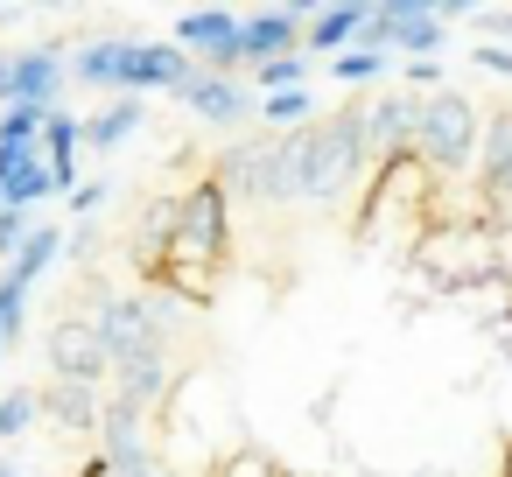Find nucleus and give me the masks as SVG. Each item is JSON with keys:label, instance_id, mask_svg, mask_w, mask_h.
<instances>
[{"label": "nucleus", "instance_id": "nucleus-9", "mask_svg": "<svg viewBox=\"0 0 512 477\" xmlns=\"http://www.w3.org/2000/svg\"><path fill=\"white\" fill-rule=\"evenodd\" d=\"M50 197V169L36 141H0V211H36Z\"/></svg>", "mask_w": 512, "mask_h": 477}, {"label": "nucleus", "instance_id": "nucleus-4", "mask_svg": "<svg viewBox=\"0 0 512 477\" xmlns=\"http://www.w3.org/2000/svg\"><path fill=\"white\" fill-rule=\"evenodd\" d=\"M414 267H421L428 288L449 295V302H456L463 288L505 274V267H498V239H491V232H470V225H435V232H421V239H414Z\"/></svg>", "mask_w": 512, "mask_h": 477}, {"label": "nucleus", "instance_id": "nucleus-16", "mask_svg": "<svg viewBox=\"0 0 512 477\" xmlns=\"http://www.w3.org/2000/svg\"><path fill=\"white\" fill-rule=\"evenodd\" d=\"M141 127H148V99H113L106 113L78 120V141H85V148H99V155H113V148H127Z\"/></svg>", "mask_w": 512, "mask_h": 477}, {"label": "nucleus", "instance_id": "nucleus-27", "mask_svg": "<svg viewBox=\"0 0 512 477\" xmlns=\"http://www.w3.org/2000/svg\"><path fill=\"white\" fill-rule=\"evenodd\" d=\"M36 232V211H0V260H15V246Z\"/></svg>", "mask_w": 512, "mask_h": 477}, {"label": "nucleus", "instance_id": "nucleus-1", "mask_svg": "<svg viewBox=\"0 0 512 477\" xmlns=\"http://www.w3.org/2000/svg\"><path fill=\"white\" fill-rule=\"evenodd\" d=\"M64 71L78 85H120L127 99L141 92H183L190 85V57L176 43H127V36H106V43H85L78 57H64Z\"/></svg>", "mask_w": 512, "mask_h": 477}, {"label": "nucleus", "instance_id": "nucleus-10", "mask_svg": "<svg viewBox=\"0 0 512 477\" xmlns=\"http://www.w3.org/2000/svg\"><path fill=\"white\" fill-rule=\"evenodd\" d=\"M302 50V22L288 8H260V15H239V64H274V57H295Z\"/></svg>", "mask_w": 512, "mask_h": 477}, {"label": "nucleus", "instance_id": "nucleus-29", "mask_svg": "<svg viewBox=\"0 0 512 477\" xmlns=\"http://www.w3.org/2000/svg\"><path fill=\"white\" fill-rule=\"evenodd\" d=\"M470 64L491 71V78H512V50L505 43H470Z\"/></svg>", "mask_w": 512, "mask_h": 477}, {"label": "nucleus", "instance_id": "nucleus-15", "mask_svg": "<svg viewBox=\"0 0 512 477\" xmlns=\"http://www.w3.org/2000/svg\"><path fill=\"white\" fill-rule=\"evenodd\" d=\"M414 92H400V99H372L365 106V148L372 155H407V141H414Z\"/></svg>", "mask_w": 512, "mask_h": 477}, {"label": "nucleus", "instance_id": "nucleus-32", "mask_svg": "<svg viewBox=\"0 0 512 477\" xmlns=\"http://www.w3.org/2000/svg\"><path fill=\"white\" fill-rule=\"evenodd\" d=\"M92 246H99V232H92V225H78V232H71V239H64V253H78V260H85V253H92Z\"/></svg>", "mask_w": 512, "mask_h": 477}, {"label": "nucleus", "instance_id": "nucleus-23", "mask_svg": "<svg viewBox=\"0 0 512 477\" xmlns=\"http://www.w3.org/2000/svg\"><path fill=\"white\" fill-rule=\"evenodd\" d=\"M379 71H386V57L365 50V43H351L344 57H330V78H337V85H365V78H379Z\"/></svg>", "mask_w": 512, "mask_h": 477}, {"label": "nucleus", "instance_id": "nucleus-22", "mask_svg": "<svg viewBox=\"0 0 512 477\" xmlns=\"http://www.w3.org/2000/svg\"><path fill=\"white\" fill-rule=\"evenodd\" d=\"M260 120H267L274 134H295V127L316 120V99H309V92H274V99H260Z\"/></svg>", "mask_w": 512, "mask_h": 477}, {"label": "nucleus", "instance_id": "nucleus-2", "mask_svg": "<svg viewBox=\"0 0 512 477\" xmlns=\"http://www.w3.org/2000/svg\"><path fill=\"white\" fill-rule=\"evenodd\" d=\"M85 323L106 351V372H120L134 358H169V337L183 330V309L162 302V295H99Z\"/></svg>", "mask_w": 512, "mask_h": 477}, {"label": "nucleus", "instance_id": "nucleus-26", "mask_svg": "<svg viewBox=\"0 0 512 477\" xmlns=\"http://www.w3.org/2000/svg\"><path fill=\"white\" fill-rule=\"evenodd\" d=\"M36 421V393L22 386V393H0V435H22Z\"/></svg>", "mask_w": 512, "mask_h": 477}, {"label": "nucleus", "instance_id": "nucleus-13", "mask_svg": "<svg viewBox=\"0 0 512 477\" xmlns=\"http://www.w3.org/2000/svg\"><path fill=\"white\" fill-rule=\"evenodd\" d=\"M365 0H337V8H309V22H302V57H344L351 43H358V29H365Z\"/></svg>", "mask_w": 512, "mask_h": 477}, {"label": "nucleus", "instance_id": "nucleus-30", "mask_svg": "<svg viewBox=\"0 0 512 477\" xmlns=\"http://www.w3.org/2000/svg\"><path fill=\"white\" fill-rule=\"evenodd\" d=\"M99 204H106V183H99V176H92V183H78V190H71V211H78V218H92V211H99Z\"/></svg>", "mask_w": 512, "mask_h": 477}, {"label": "nucleus", "instance_id": "nucleus-25", "mask_svg": "<svg viewBox=\"0 0 512 477\" xmlns=\"http://www.w3.org/2000/svg\"><path fill=\"white\" fill-rule=\"evenodd\" d=\"M470 43H505V50H512V8H484V15H470Z\"/></svg>", "mask_w": 512, "mask_h": 477}, {"label": "nucleus", "instance_id": "nucleus-8", "mask_svg": "<svg viewBox=\"0 0 512 477\" xmlns=\"http://www.w3.org/2000/svg\"><path fill=\"white\" fill-rule=\"evenodd\" d=\"M225 197H246V204H274V134L267 141H232L218 155V176H211Z\"/></svg>", "mask_w": 512, "mask_h": 477}, {"label": "nucleus", "instance_id": "nucleus-35", "mask_svg": "<svg viewBox=\"0 0 512 477\" xmlns=\"http://www.w3.org/2000/svg\"><path fill=\"white\" fill-rule=\"evenodd\" d=\"M148 477H169V470H148Z\"/></svg>", "mask_w": 512, "mask_h": 477}, {"label": "nucleus", "instance_id": "nucleus-3", "mask_svg": "<svg viewBox=\"0 0 512 477\" xmlns=\"http://www.w3.org/2000/svg\"><path fill=\"white\" fill-rule=\"evenodd\" d=\"M477 134H484V120H477V106H470L463 92H428V99L414 106V141H407V155L428 162L435 176H463V169L477 162Z\"/></svg>", "mask_w": 512, "mask_h": 477}, {"label": "nucleus", "instance_id": "nucleus-19", "mask_svg": "<svg viewBox=\"0 0 512 477\" xmlns=\"http://www.w3.org/2000/svg\"><path fill=\"white\" fill-rule=\"evenodd\" d=\"M169 239H176V197H155V204L141 211V232H134V267L155 274L162 253H169Z\"/></svg>", "mask_w": 512, "mask_h": 477}, {"label": "nucleus", "instance_id": "nucleus-18", "mask_svg": "<svg viewBox=\"0 0 512 477\" xmlns=\"http://www.w3.org/2000/svg\"><path fill=\"white\" fill-rule=\"evenodd\" d=\"M477 183L491 197H512V113L484 120V134H477Z\"/></svg>", "mask_w": 512, "mask_h": 477}, {"label": "nucleus", "instance_id": "nucleus-17", "mask_svg": "<svg viewBox=\"0 0 512 477\" xmlns=\"http://www.w3.org/2000/svg\"><path fill=\"white\" fill-rule=\"evenodd\" d=\"M99 386H71V379H57L50 393H36V414H50L57 428H71V435H92L99 428Z\"/></svg>", "mask_w": 512, "mask_h": 477}, {"label": "nucleus", "instance_id": "nucleus-14", "mask_svg": "<svg viewBox=\"0 0 512 477\" xmlns=\"http://www.w3.org/2000/svg\"><path fill=\"white\" fill-rule=\"evenodd\" d=\"M36 148H43V169H50V197H71L78 190V113H43V134H36Z\"/></svg>", "mask_w": 512, "mask_h": 477}, {"label": "nucleus", "instance_id": "nucleus-24", "mask_svg": "<svg viewBox=\"0 0 512 477\" xmlns=\"http://www.w3.org/2000/svg\"><path fill=\"white\" fill-rule=\"evenodd\" d=\"M218 477H288V470H281L267 449H232V456L218 463Z\"/></svg>", "mask_w": 512, "mask_h": 477}, {"label": "nucleus", "instance_id": "nucleus-28", "mask_svg": "<svg viewBox=\"0 0 512 477\" xmlns=\"http://www.w3.org/2000/svg\"><path fill=\"white\" fill-rule=\"evenodd\" d=\"M36 134H43V113H29V106L0 113V141H36Z\"/></svg>", "mask_w": 512, "mask_h": 477}, {"label": "nucleus", "instance_id": "nucleus-12", "mask_svg": "<svg viewBox=\"0 0 512 477\" xmlns=\"http://www.w3.org/2000/svg\"><path fill=\"white\" fill-rule=\"evenodd\" d=\"M197 120H211V127H239V120H253V99H246V85L239 78H211V71H190V85L176 92Z\"/></svg>", "mask_w": 512, "mask_h": 477}, {"label": "nucleus", "instance_id": "nucleus-20", "mask_svg": "<svg viewBox=\"0 0 512 477\" xmlns=\"http://www.w3.org/2000/svg\"><path fill=\"white\" fill-rule=\"evenodd\" d=\"M57 253H64V232L57 225H36L22 246H15V260H8V281H22V288H36L50 267H57Z\"/></svg>", "mask_w": 512, "mask_h": 477}, {"label": "nucleus", "instance_id": "nucleus-31", "mask_svg": "<svg viewBox=\"0 0 512 477\" xmlns=\"http://www.w3.org/2000/svg\"><path fill=\"white\" fill-rule=\"evenodd\" d=\"M407 85H435V92H442V64H435V57H414V64H407Z\"/></svg>", "mask_w": 512, "mask_h": 477}, {"label": "nucleus", "instance_id": "nucleus-11", "mask_svg": "<svg viewBox=\"0 0 512 477\" xmlns=\"http://www.w3.org/2000/svg\"><path fill=\"white\" fill-rule=\"evenodd\" d=\"M50 365H57V379H71V386H99V379H106V351H99V337H92L85 316H64V323L50 330Z\"/></svg>", "mask_w": 512, "mask_h": 477}, {"label": "nucleus", "instance_id": "nucleus-5", "mask_svg": "<svg viewBox=\"0 0 512 477\" xmlns=\"http://www.w3.org/2000/svg\"><path fill=\"white\" fill-rule=\"evenodd\" d=\"M365 162H372V148H365V106L309 120V197H344Z\"/></svg>", "mask_w": 512, "mask_h": 477}, {"label": "nucleus", "instance_id": "nucleus-34", "mask_svg": "<svg viewBox=\"0 0 512 477\" xmlns=\"http://www.w3.org/2000/svg\"><path fill=\"white\" fill-rule=\"evenodd\" d=\"M0 477H22V470H15V463H0Z\"/></svg>", "mask_w": 512, "mask_h": 477}, {"label": "nucleus", "instance_id": "nucleus-6", "mask_svg": "<svg viewBox=\"0 0 512 477\" xmlns=\"http://www.w3.org/2000/svg\"><path fill=\"white\" fill-rule=\"evenodd\" d=\"M169 43H176L183 57H197V71H211V78H232V71H239V15H225V8L183 15Z\"/></svg>", "mask_w": 512, "mask_h": 477}, {"label": "nucleus", "instance_id": "nucleus-21", "mask_svg": "<svg viewBox=\"0 0 512 477\" xmlns=\"http://www.w3.org/2000/svg\"><path fill=\"white\" fill-rule=\"evenodd\" d=\"M253 85H260V99H274V92H309V57L295 50V57L253 64Z\"/></svg>", "mask_w": 512, "mask_h": 477}, {"label": "nucleus", "instance_id": "nucleus-7", "mask_svg": "<svg viewBox=\"0 0 512 477\" xmlns=\"http://www.w3.org/2000/svg\"><path fill=\"white\" fill-rule=\"evenodd\" d=\"M64 50L36 43V50H15L8 57V106H29V113H57L64 99Z\"/></svg>", "mask_w": 512, "mask_h": 477}, {"label": "nucleus", "instance_id": "nucleus-33", "mask_svg": "<svg viewBox=\"0 0 512 477\" xmlns=\"http://www.w3.org/2000/svg\"><path fill=\"white\" fill-rule=\"evenodd\" d=\"M0 106H8V50H0Z\"/></svg>", "mask_w": 512, "mask_h": 477}]
</instances>
